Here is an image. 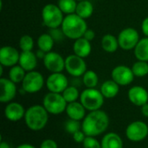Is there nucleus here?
Returning <instances> with one entry per match:
<instances>
[{
    "label": "nucleus",
    "instance_id": "nucleus-44",
    "mask_svg": "<svg viewBox=\"0 0 148 148\" xmlns=\"http://www.w3.org/2000/svg\"><path fill=\"white\" fill-rule=\"evenodd\" d=\"M76 1H78V2H79V1H82V0H76Z\"/></svg>",
    "mask_w": 148,
    "mask_h": 148
},
{
    "label": "nucleus",
    "instance_id": "nucleus-20",
    "mask_svg": "<svg viewBox=\"0 0 148 148\" xmlns=\"http://www.w3.org/2000/svg\"><path fill=\"white\" fill-rule=\"evenodd\" d=\"M91 51L92 46L90 41L87 40L83 37L75 40L73 44V51L75 55L85 58L90 55Z\"/></svg>",
    "mask_w": 148,
    "mask_h": 148
},
{
    "label": "nucleus",
    "instance_id": "nucleus-41",
    "mask_svg": "<svg viewBox=\"0 0 148 148\" xmlns=\"http://www.w3.org/2000/svg\"><path fill=\"white\" fill-rule=\"evenodd\" d=\"M36 55L37 58H39V59H43L44 57H45V55H46V52H44L43 51L38 49V50L36 51Z\"/></svg>",
    "mask_w": 148,
    "mask_h": 148
},
{
    "label": "nucleus",
    "instance_id": "nucleus-34",
    "mask_svg": "<svg viewBox=\"0 0 148 148\" xmlns=\"http://www.w3.org/2000/svg\"><path fill=\"white\" fill-rule=\"evenodd\" d=\"M83 148H101V142L95 137L87 136L82 142Z\"/></svg>",
    "mask_w": 148,
    "mask_h": 148
},
{
    "label": "nucleus",
    "instance_id": "nucleus-37",
    "mask_svg": "<svg viewBox=\"0 0 148 148\" xmlns=\"http://www.w3.org/2000/svg\"><path fill=\"white\" fill-rule=\"evenodd\" d=\"M40 148H58V145L56 141H55L54 140L47 139L41 143Z\"/></svg>",
    "mask_w": 148,
    "mask_h": 148
},
{
    "label": "nucleus",
    "instance_id": "nucleus-14",
    "mask_svg": "<svg viewBox=\"0 0 148 148\" xmlns=\"http://www.w3.org/2000/svg\"><path fill=\"white\" fill-rule=\"evenodd\" d=\"M20 52L13 46L5 45L0 49V65L3 67H12L18 64Z\"/></svg>",
    "mask_w": 148,
    "mask_h": 148
},
{
    "label": "nucleus",
    "instance_id": "nucleus-9",
    "mask_svg": "<svg viewBox=\"0 0 148 148\" xmlns=\"http://www.w3.org/2000/svg\"><path fill=\"white\" fill-rule=\"evenodd\" d=\"M140 39V34L138 31L133 27H127L123 29L118 35V42L120 48L124 51L134 50Z\"/></svg>",
    "mask_w": 148,
    "mask_h": 148
},
{
    "label": "nucleus",
    "instance_id": "nucleus-24",
    "mask_svg": "<svg viewBox=\"0 0 148 148\" xmlns=\"http://www.w3.org/2000/svg\"><path fill=\"white\" fill-rule=\"evenodd\" d=\"M134 53L137 60L148 62V37L140 39L134 49Z\"/></svg>",
    "mask_w": 148,
    "mask_h": 148
},
{
    "label": "nucleus",
    "instance_id": "nucleus-22",
    "mask_svg": "<svg viewBox=\"0 0 148 148\" xmlns=\"http://www.w3.org/2000/svg\"><path fill=\"white\" fill-rule=\"evenodd\" d=\"M100 91L105 99H114L120 92V85L113 79H108L101 84Z\"/></svg>",
    "mask_w": 148,
    "mask_h": 148
},
{
    "label": "nucleus",
    "instance_id": "nucleus-29",
    "mask_svg": "<svg viewBox=\"0 0 148 148\" xmlns=\"http://www.w3.org/2000/svg\"><path fill=\"white\" fill-rule=\"evenodd\" d=\"M57 5L61 9V10L66 14H73L75 13L76 7H77V1L76 0H58Z\"/></svg>",
    "mask_w": 148,
    "mask_h": 148
},
{
    "label": "nucleus",
    "instance_id": "nucleus-39",
    "mask_svg": "<svg viewBox=\"0 0 148 148\" xmlns=\"http://www.w3.org/2000/svg\"><path fill=\"white\" fill-rule=\"evenodd\" d=\"M141 31L143 32V34L148 37V17H147L146 18H144V20L142 21L141 24Z\"/></svg>",
    "mask_w": 148,
    "mask_h": 148
},
{
    "label": "nucleus",
    "instance_id": "nucleus-16",
    "mask_svg": "<svg viewBox=\"0 0 148 148\" xmlns=\"http://www.w3.org/2000/svg\"><path fill=\"white\" fill-rule=\"evenodd\" d=\"M127 98L133 105L141 107L148 103L147 90L140 85L132 86L127 92Z\"/></svg>",
    "mask_w": 148,
    "mask_h": 148
},
{
    "label": "nucleus",
    "instance_id": "nucleus-13",
    "mask_svg": "<svg viewBox=\"0 0 148 148\" xmlns=\"http://www.w3.org/2000/svg\"><path fill=\"white\" fill-rule=\"evenodd\" d=\"M42 60L45 68L51 73L62 72L65 69V58H63L62 56L57 52L52 51L47 52Z\"/></svg>",
    "mask_w": 148,
    "mask_h": 148
},
{
    "label": "nucleus",
    "instance_id": "nucleus-26",
    "mask_svg": "<svg viewBox=\"0 0 148 148\" xmlns=\"http://www.w3.org/2000/svg\"><path fill=\"white\" fill-rule=\"evenodd\" d=\"M55 43H56V41L54 40V38H52V36L49 32L41 34L37 38L38 49L43 51L46 53L52 51Z\"/></svg>",
    "mask_w": 148,
    "mask_h": 148
},
{
    "label": "nucleus",
    "instance_id": "nucleus-38",
    "mask_svg": "<svg viewBox=\"0 0 148 148\" xmlns=\"http://www.w3.org/2000/svg\"><path fill=\"white\" fill-rule=\"evenodd\" d=\"M83 38H86L87 40H88V41H92L95 38V31L94 30H92V29H87V31H85V33H84V35H83Z\"/></svg>",
    "mask_w": 148,
    "mask_h": 148
},
{
    "label": "nucleus",
    "instance_id": "nucleus-32",
    "mask_svg": "<svg viewBox=\"0 0 148 148\" xmlns=\"http://www.w3.org/2000/svg\"><path fill=\"white\" fill-rule=\"evenodd\" d=\"M19 48L22 51H32L34 48V39L30 35H23L19 39Z\"/></svg>",
    "mask_w": 148,
    "mask_h": 148
},
{
    "label": "nucleus",
    "instance_id": "nucleus-19",
    "mask_svg": "<svg viewBox=\"0 0 148 148\" xmlns=\"http://www.w3.org/2000/svg\"><path fill=\"white\" fill-rule=\"evenodd\" d=\"M37 57L32 51H22L20 53L18 65H21L26 72L34 71L37 66Z\"/></svg>",
    "mask_w": 148,
    "mask_h": 148
},
{
    "label": "nucleus",
    "instance_id": "nucleus-40",
    "mask_svg": "<svg viewBox=\"0 0 148 148\" xmlns=\"http://www.w3.org/2000/svg\"><path fill=\"white\" fill-rule=\"evenodd\" d=\"M141 113L144 117L148 118V103L141 106Z\"/></svg>",
    "mask_w": 148,
    "mask_h": 148
},
{
    "label": "nucleus",
    "instance_id": "nucleus-2",
    "mask_svg": "<svg viewBox=\"0 0 148 148\" xmlns=\"http://www.w3.org/2000/svg\"><path fill=\"white\" fill-rule=\"evenodd\" d=\"M49 114L43 106L33 105L26 110L23 120L26 126L29 130L39 132L47 126Z\"/></svg>",
    "mask_w": 148,
    "mask_h": 148
},
{
    "label": "nucleus",
    "instance_id": "nucleus-30",
    "mask_svg": "<svg viewBox=\"0 0 148 148\" xmlns=\"http://www.w3.org/2000/svg\"><path fill=\"white\" fill-rule=\"evenodd\" d=\"M132 71L135 77L143 78L148 74V62L137 60L132 66Z\"/></svg>",
    "mask_w": 148,
    "mask_h": 148
},
{
    "label": "nucleus",
    "instance_id": "nucleus-11",
    "mask_svg": "<svg viewBox=\"0 0 148 148\" xmlns=\"http://www.w3.org/2000/svg\"><path fill=\"white\" fill-rule=\"evenodd\" d=\"M111 77L112 79L115 81L120 86H126L130 85L135 78L132 68L123 65L115 66L111 72Z\"/></svg>",
    "mask_w": 148,
    "mask_h": 148
},
{
    "label": "nucleus",
    "instance_id": "nucleus-5",
    "mask_svg": "<svg viewBox=\"0 0 148 148\" xmlns=\"http://www.w3.org/2000/svg\"><path fill=\"white\" fill-rule=\"evenodd\" d=\"M104 96L101 92L96 88H86L81 92L80 102L86 110L92 112L100 110L104 104Z\"/></svg>",
    "mask_w": 148,
    "mask_h": 148
},
{
    "label": "nucleus",
    "instance_id": "nucleus-4",
    "mask_svg": "<svg viewBox=\"0 0 148 148\" xmlns=\"http://www.w3.org/2000/svg\"><path fill=\"white\" fill-rule=\"evenodd\" d=\"M63 12L57 4L48 3L42 10V19L43 24L49 29L59 28L64 19Z\"/></svg>",
    "mask_w": 148,
    "mask_h": 148
},
{
    "label": "nucleus",
    "instance_id": "nucleus-18",
    "mask_svg": "<svg viewBox=\"0 0 148 148\" xmlns=\"http://www.w3.org/2000/svg\"><path fill=\"white\" fill-rule=\"evenodd\" d=\"M65 113L69 119L81 121L86 116V108L80 101H75L68 103Z\"/></svg>",
    "mask_w": 148,
    "mask_h": 148
},
{
    "label": "nucleus",
    "instance_id": "nucleus-35",
    "mask_svg": "<svg viewBox=\"0 0 148 148\" xmlns=\"http://www.w3.org/2000/svg\"><path fill=\"white\" fill-rule=\"evenodd\" d=\"M49 33L52 36V38H54V40L56 42H61L62 40L64 39L65 35L62 30V28H54V29H49Z\"/></svg>",
    "mask_w": 148,
    "mask_h": 148
},
{
    "label": "nucleus",
    "instance_id": "nucleus-7",
    "mask_svg": "<svg viewBox=\"0 0 148 148\" xmlns=\"http://www.w3.org/2000/svg\"><path fill=\"white\" fill-rule=\"evenodd\" d=\"M44 85L45 80L42 74L34 70L27 72L23 80L22 81V89L25 93L33 94L40 92Z\"/></svg>",
    "mask_w": 148,
    "mask_h": 148
},
{
    "label": "nucleus",
    "instance_id": "nucleus-1",
    "mask_svg": "<svg viewBox=\"0 0 148 148\" xmlns=\"http://www.w3.org/2000/svg\"><path fill=\"white\" fill-rule=\"evenodd\" d=\"M109 117L102 110L89 112L82 122V130L87 136L96 137L107 131L109 126Z\"/></svg>",
    "mask_w": 148,
    "mask_h": 148
},
{
    "label": "nucleus",
    "instance_id": "nucleus-10",
    "mask_svg": "<svg viewBox=\"0 0 148 148\" xmlns=\"http://www.w3.org/2000/svg\"><path fill=\"white\" fill-rule=\"evenodd\" d=\"M148 136V126L142 120L131 122L126 128V137L133 142H140Z\"/></svg>",
    "mask_w": 148,
    "mask_h": 148
},
{
    "label": "nucleus",
    "instance_id": "nucleus-27",
    "mask_svg": "<svg viewBox=\"0 0 148 148\" xmlns=\"http://www.w3.org/2000/svg\"><path fill=\"white\" fill-rule=\"evenodd\" d=\"M27 72L19 65H16L10 67L9 71V79L16 84L22 83Z\"/></svg>",
    "mask_w": 148,
    "mask_h": 148
},
{
    "label": "nucleus",
    "instance_id": "nucleus-6",
    "mask_svg": "<svg viewBox=\"0 0 148 148\" xmlns=\"http://www.w3.org/2000/svg\"><path fill=\"white\" fill-rule=\"evenodd\" d=\"M67 101L62 93L49 92L43 98L42 106L49 114L59 115L66 111Z\"/></svg>",
    "mask_w": 148,
    "mask_h": 148
},
{
    "label": "nucleus",
    "instance_id": "nucleus-43",
    "mask_svg": "<svg viewBox=\"0 0 148 148\" xmlns=\"http://www.w3.org/2000/svg\"><path fill=\"white\" fill-rule=\"evenodd\" d=\"M0 148H10V145H9L7 142H5V141H3V140H1Z\"/></svg>",
    "mask_w": 148,
    "mask_h": 148
},
{
    "label": "nucleus",
    "instance_id": "nucleus-15",
    "mask_svg": "<svg viewBox=\"0 0 148 148\" xmlns=\"http://www.w3.org/2000/svg\"><path fill=\"white\" fill-rule=\"evenodd\" d=\"M0 101L2 103L11 102L17 92L16 83L11 81L9 78H1L0 79Z\"/></svg>",
    "mask_w": 148,
    "mask_h": 148
},
{
    "label": "nucleus",
    "instance_id": "nucleus-42",
    "mask_svg": "<svg viewBox=\"0 0 148 148\" xmlns=\"http://www.w3.org/2000/svg\"><path fill=\"white\" fill-rule=\"evenodd\" d=\"M16 148H36L33 145L31 144H29V143H23V144H21L19 146H17Z\"/></svg>",
    "mask_w": 148,
    "mask_h": 148
},
{
    "label": "nucleus",
    "instance_id": "nucleus-45",
    "mask_svg": "<svg viewBox=\"0 0 148 148\" xmlns=\"http://www.w3.org/2000/svg\"><path fill=\"white\" fill-rule=\"evenodd\" d=\"M147 148H148V147H147Z\"/></svg>",
    "mask_w": 148,
    "mask_h": 148
},
{
    "label": "nucleus",
    "instance_id": "nucleus-17",
    "mask_svg": "<svg viewBox=\"0 0 148 148\" xmlns=\"http://www.w3.org/2000/svg\"><path fill=\"white\" fill-rule=\"evenodd\" d=\"M26 110L23 106L18 102H9L4 107V116L5 118L12 122H17L24 118Z\"/></svg>",
    "mask_w": 148,
    "mask_h": 148
},
{
    "label": "nucleus",
    "instance_id": "nucleus-3",
    "mask_svg": "<svg viewBox=\"0 0 148 148\" xmlns=\"http://www.w3.org/2000/svg\"><path fill=\"white\" fill-rule=\"evenodd\" d=\"M61 28L66 38L75 40L83 37L88 29V24L84 18L76 13H73L64 17Z\"/></svg>",
    "mask_w": 148,
    "mask_h": 148
},
{
    "label": "nucleus",
    "instance_id": "nucleus-31",
    "mask_svg": "<svg viewBox=\"0 0 148 148\" xmlns=\"http://www.w3.org/2000/svg\"><path fill=\"white\" fill-rule=\"evenodd\" d=\"M62 96L67 101V103H71L77 101L78 99H80L81 93L78 91V88L75 85H69L63 92H62Z\"/></svg>",
    "mask_w": 148,
    "mask_h": 148
},
{
    "label": "nucleus",
    "instance_id": "nucleus-23",
    "mask_svg": "<svg viewBox=\"0 0 148 148\" xmlns=\"http://www.w3.org/2000/svg\"><path fill=\"white\" fill-rule=\"evenodd\" d=\"M101 44L102 50L108 53H114L120 47L119 42H118V38H116L113 34L104 35L101 38Z\"/></svg>",
    "mask_w": 148,
    "mask_h": 148
},
{
    "label": "nucleus",
    "instance_id": "nucleus-28",
    "mask_svg": "<svg viewBox=\"0 0 148 148\" xmlns=\"http://www.w3.org/2000/svg\"><path fill=\"white\" fill-rule=\"evenodd\" d=\"M82 83L86 88H95L99 83V77L93 70H87L82 76Z\"/></svg>",
    "mask_w": 148,
    "mask_h": 148
},
{
    "label": "nucleus",
    "instance_id": "nucleus-25",
    "mask_svg": "<svg viewBox=\"0 0 148 148\" xmlns=\"http://www.w3.org/2000/svg\"><path fill=\"white\" fill-rule=\"evenodd\" d=\"M93 12H94V5L90 1L82 0L77 3L75 13L81 17L87 19L93 15Z\"/></svg>",
    "mask_w": 148,
    "mask_h": 148
},
{
    "label": "nucleus",
    "instance_id": "nucleus-8",
    "mask_svg": "<svg viewBox=\"0 0 148 148\" xmlns=\"http://www.w3.org/2000/svg\"><path fill=\"white\" fill-rule=\"evenodd\" d=\"M65 70L73 78H79L87 72V64L83 58L70 54L65 58Z\"/></svg>",
    "mask_w": 148,
    "mask_h": 148
},
{
    "label": "nucleus",
    "instance_id": "nucleus-36",
    "mask_svg": "<svg viewBox=\"0 0 148 148\" xmlns=\"http://www.w3.org/2000/svg\"><path fill=\"white\" fill-rule=\"evenodd\" d=\"M72 137H73V140H74L75 142H76V143H82V142L84 141V140L87 137V135L84 133V132L82 130H80V131H77L76 133H75L72 135Z\"/></svg>",
    "mask_w": 148,
    "mask_h": 148
},
{
    "label": "nucleus",
    "instance_id": "nucleus-12",
    "mask_svg": "<svg viewBox=\"0 0 148 148\" xmlns=\"http://www.w3.org/2000/svg\"><path fill=\"white\" fill-rule=\"evenodd\" d=\"M45 85L49 92L62 93L69 86V79L62 72H53L47 78Z\"/></svg>",
    "mask_w": 148,
    "mask_h": 148
},
{
    "label": "nucleus",
    "instance_id": "nucleus-21",
    "mask_svg": "<svg viewBox=\"0 0 148 148\" xmlns=\"http://www.w3.org/2000/svg\"><path fill=\"white\" fill-rule=\"evenodd\" d=\"M101 148H124L121 137L116 133H108L105 134L101 140Z\"/></svg>",
    "mask_w": 148,
    "mask_h": 148
},
{
    "label": "nucleus",
    "instance_id": "nucleus-33",
    "mask_svg": "<svg viewBox=\"0 0 148 148\" xmlns=\"http://www.w3.org/2000/svg\"><path fill=\"white\" fill-rule=\"evenodd\" d=\"M64 128H65V131L68 133L73 135L77 131L82 130V123L80 121H78V120H75L69 119V120L66 121Z\"/></svg>",
    "mask_w": 148,
    "mask_h": 148
}]
</instances>
